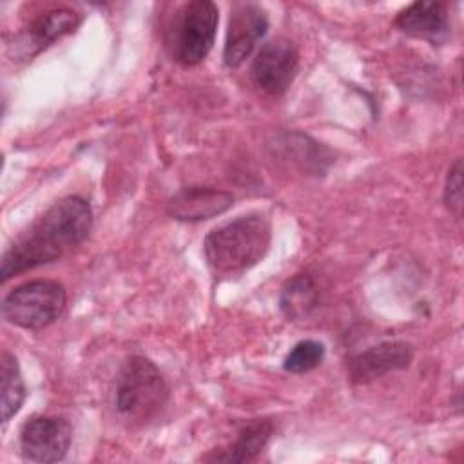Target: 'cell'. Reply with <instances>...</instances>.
Instances as JSON below:
<instances>
[{"label": "cell", "instance_id": "1", "mask_svg": "<svg viewBox=\"0 0 464 464\" xmlns=\"http://www.w3.org/2000/svg\"><path fill=\"white\" fill-rule=\"evenodd\" d=\"M92 228V210L83 198L69 196L54 203L4 252L0 279L60 259L78 246Z\"/></svg>", "mask_w": 464, "mask_h": 464}, {"label": "cell", "instance_id": "2", "mask_svg": "<svg viewBox=\"0 0 464 464\" xmlns=\"http://www.w3.org/2000/svg\"><path fill=\"white\" fill-rule=\"evenodd\" d=\"M270 239V221L263 214H246L208 232L203 250L212 270L237 274L265 257Z\"/></svg>", "mask_w": 464, "mask_h": 464}, {"label": "cell", "instance_id": "3", "mask_svg": "<svg viewBox=\"0 0 464 464\" xmlns=\"http://www.w3.org/2000/svg\"><path fill=\"white\" fill-rule=\"evenodd\" d=\"M167 401L169 386L156 364L141 355L127 359L116 377L118 413L130 424H145L167 406Z\"/></svg>", "mask_w": 464, "mask_h": 464}, {"label": "cell", "instance_id": "4", "mask_svg": "<svg viewBox=\"0 0 464 464\" xmlns=\"http://www.w3.org/2000/svg\"><path fill=\"white\" fill-rule=\"evenodd\" d=\"M218 5L210 0H192L176 13L167 45L181 65H198L210 53L218 29Z\"/></svg>", "mask_w": 464, "mask_h": 464}, {"label": "cell", "instance_id": "5", "mask_svg": "<svg viewBox=\"0 0 464 464\" xmlns=\"http://www.w3.org/2000/svg\"><path fill=\"white\" fill-rule=\"evenodd\" d=\"M65 288L53 279H34L13 288L2 301V315L7 323L25 330H40L53 324L65 310Z\"/></svg>", "mask_w": 464, "mask_h": 464}, {"label": "cell", "instance_id": "6", "mask_svg": "<svg viewBox=\"0 0 464 464\" xmlns=\"http://www.w3.org/2000/svg\"><path fill=\"white\" fill-rule=\"evenodd\" d=\"M299 69V53L295 45L286 38L270 40L257 51L250 78L261 91L281 96L292 85Z\"/></svg>", "mask_w": 464, "mask_h": 464}, {"label": "cell", "instance_id": "7", "mask_svg": "<svg viewBox=\"0 0 464 464\" xmlns=\"http://www.w3.org/2000/svg\"><path fill=\"white\" fill-rule=\"evenodd\" d=\"M268 29L265 9L254 2L234 4L228 20V31L223 49V60L228 67H239L256 49Z\"/></svg>", "mask_w": 464, "mask_h": 464}, {"label": "cell", "instance_id": "8", "mask_svg": "<svg viewBox=\"0 0 464 464\" xmlns=\"http://www.w3.org/2000/svg\"><path fill=\"white\" fill-rule=\"evenodd\" d=\"M72 428L62 417H34L20 431L24 459L33 462L62 460L71 446Z\"/></svg>", "mask_w": 464, "mask_h": 464}, {"label": "cell", "instance_id": "9", "mask_svg": "<svg viewBox=\"0 0 464 464\" xmlns=\"http://www.w3.org/2000/svg\"><path fill=\"white\" fill-rule=\"evenodd\" d=\"M413 359V350L404 341H384L357 353L348 362L350 381L355 384L372 382L390 372L404 370Z\"/></svg>", "mask_w": 464, "mask_h": 464}, {"label": "cell", "instance_id": "10", "mask_svg": "<svg viewBox=\"0 0 464 464\" xmlns=\"http://www.w3.org/2000/svg\"><path fill=\"white\" fill-rule=\"evenodd\" d=\"M232 203L234 196L230 192L214 187H187L169 199L167 210L179 221H205L223 214Z\"/></svg>", "mask_w": 464, "mask_h": 464}, {"label": "cell", "instance_id": "11", "mask_svg": "<svg viewBox=\"0 0 464 464\" xmlns=\"http://www.w3.org/2000/svg\"><path fill=\"white\" fill-rule=\"evenodd\" d=\"M395 25L413 38L439 44L448 36V7L444 2H413L397 14Z\"/></svg>", "mask_w": 464, "mask_h": 464}, {"label": "cell", "instance_id": "12", "mask_svg": "<svg viewBox=\"0 0 464 464\" xmlns=\"http://www.w3.org/2000/svg\"><path fill=\"white\" fill-rule=\"evenodd\" d=\"M80 14L72 9H51L33 20V24L27 29V36L31 40V45H34V49L40 51L49 44L60 40L62 36L72 33L80 25Z\"/></svg>", "mask_w": 464, "mask_h": 464}, {"label": "cell", "instance_id": "13", "mask_svg": "<svg viewBox=\"0 0 464 464\" xmlns=\"http://www.w3.org/2000/svg\"><path fill=\"white\" fill-rule=\"evenodd\" d=\"M272 431H274L272 422L252 420L241 428L236 442L228 450H225V453L216 455L214 460H225V462L254 460L261 453V450L266 446Z\"/></svg>", "mask_w": 464, "mask_h": 464}, {"label": "cell", "instance_id": "14", "mask_svg": "<svg viewBox=\"0 0 464 464\" xmlns=\"http://www.w3.org/2000/svg\"><path fill=\"white\" fill-rule=\"evenodd\" d=\"M279 303L281 310L290 319H301L308 315L317 304L315 281L308 274H297L283 286Z\"/></svg>", "mask_w": 464, "mask_h": 464}, {"label": "cell", "instance_id": "15", "mask_svg": "<svg viewBox=\"0 0 464 464\" xmlns=\"http://www.w3.org/2000/svg\"><path fill=\"white\" fill-rule=\"evenodd\" d=\"M0 375H2V422L5 424L22 406L25 397L24 379L18 368V361L9 352H2L0 359Z\"/></svg>", "mask_w": 464, "mask_h": 464}, {"label": "cell", "instance_id": "16", "mask_svg": "<svg viewBox=\"0 0 464 464\" xmlns=\"http://www.w3.org/2000/svg\"><path fill=\"white\" fill-rule=\"evenodd\" d=\"M324 359V344L314 339H304L294 344L283 361V368L290 373H306L317 368Z\"/></svg>", "mask_w": 464, "mask_h": 464}, {"label": "cell", "instance_id": "17", "mask_svg": "<svg viewBox=\"0 0 464 464\" xmlns=\"http://www.w3.org/2000/svg\"><path fill=\"white\" fill-rule=\"evenodd\" d=\"M444 203L450 208V212L455 214V218H460L462 214V160H455V163L450 167L444 185Z\"/></svg>", "mask_w": 464, "mask_h": 464}]
</instances>
